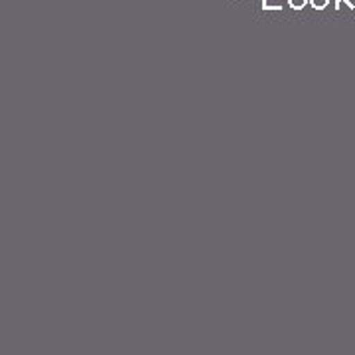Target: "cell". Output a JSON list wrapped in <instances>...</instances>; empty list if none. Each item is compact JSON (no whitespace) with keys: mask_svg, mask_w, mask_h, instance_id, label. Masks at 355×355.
Listing matches in <instances>:
<instances>
[{"mask_svg":"<svg viewBox=\"0 0 355 355\" xmlns=\"http://www.w3.org/2000/svg\"><path fill=\"white\" fill-rule=\"evenodd\" d=\"M288 4H291L292 8H304V4H306V0H288Z\"/></svg>","mask_w":355,"mask_h":355,"instance_id":"1","label":"cell"},{"mask_svg":"<svg viewBox=\"0 0 355 355\" xmlns=\"http://www.w3.org/2000/svg\"><path fill=\"white\" fill-rule=\"evenodd\" d=\"M326 4H328V0H312V6H314V8H318V10L326 8Z\"/></svg>","mask_w":355,"mask_h":355,"instance_id":"2","label":"cell"}]
</instances>
